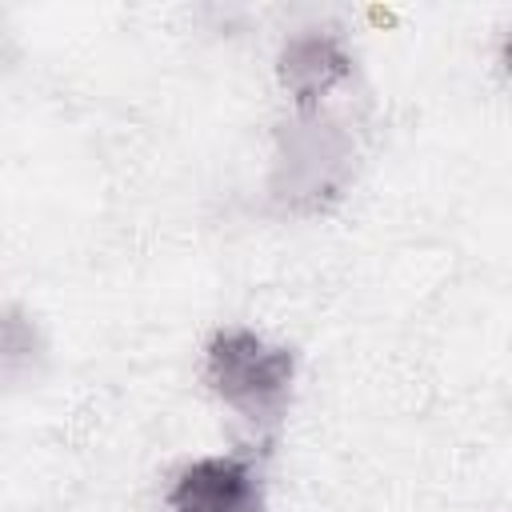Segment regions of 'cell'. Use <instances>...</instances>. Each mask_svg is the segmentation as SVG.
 <instances>
[{
	"label": "cell",
	"mask_w": 512,
	"mask_h": 512,
	"mask_svg": "<svg viewBox=\"0 0 512 512\" xmlns=\"http://www.w3.org/2000/svg\"><path fill=\"white\" fill-rule=\"evenodd\" d=\"M276 76L284 92L300 104V112H312L332 88L352 76V52L332 28H300L284 40L276 56Z\"/></svg>",
	"instance_id": "cell-3"
},
{
	"label": "cell",
	"mask_w": 512,
	"mask_h": 512,
	"mask_svg": "<svg viewBox=\"0 0 512 512\" xmlns=\"http://www.w3.org/2000/svg\"><path fill=\"white\" fill-rule=\"evenodd\" d=\"M168 512H264V476L252 456H200L188 460L168 492Z\"/></svg>",
	"instance_id": "cell-2"
},
{
	"label": "cell",
	"mask_w": 512,
	"mask_h": 512,
	"mask_svg": "<svg viewBox=\"0 0 512 512\" xmlns=\"http://www.w3.org/2000/svg\"><path fill=\"white\" fill-rule=\"evenodd\" d=\"M44 336L24 308H0V388H16L40 376Z\"/></svg>",
	"instance_id": "cell-4"
},
{
	"label": "cell",
	"mask_w": 512,
	"mask_h": 512,
	"mask_svg": "<svg viewBox=\"0 0 512 512\" xmlns=\"http://www.w3.org/2000/svg\"><path fill=\"white\" fill-rule=\"evenodd\" d=\"M204 380L256 432H276L292 404L296 352L268 344L252 328H216L204 348Z\"/></svg>",
	"instance_id": "cell-1"
}]
</instances>
